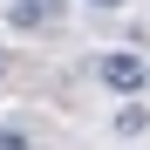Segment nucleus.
I'll list each match as a JSON object with an SVG mask.
<instances>
[{"instance_id":"3","label":"nucleus","mask_w":150,"mask_h":150,"mask_svg":"<svg viewBox=\"0 0 150 150\" xmlns=\"http://www.w3.org/2000/svg\"><path fill=\"white\" fill-rule=\"evenodd\" d=\"M0 150H34V143H28V130H0Z\"/></svg>"},{"instance_id":"1","label":"nucleus","mask_w":150,"mask_h":150,"mask_svg":"<svg viewBox=\"0 0 150 150\" xmlns=\"http://www.w3.org/2000/svg\"><path fill=\"white\" fill-rule=\"evenodd\" d=\"M96 75H103V82H109L116 96H130V89H143V82H150L143 55H103V68H96Z\"/></svg>"},{"instance_id":"2","label":"nucleus","mask_w":150,"mask_h":150,"mask_svg":"<svg viewBox=\"0 0 150 150\" xmlns=\"http://www.w3.org/2000/svg\"><path fill=\"white\" fill-rule=\"evenodd\" d=\"M7 21L14 28H48V21H62V0H7Z\"/></svg>"},{"instance_id":"4","label":"nucleus","mask_w":150,"mask_h":150,"mask_svg":"<svg viewBox=\"0 0 150 150\" xmlns=\"http://www.w3.org/2000/svg\"><path fill=\"white\" fill-rule=\"evenodd\" d=\"M96 7H123V0H96Z\"/></svg>"}]
</instances>
